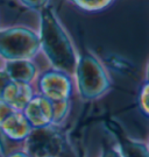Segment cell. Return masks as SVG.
Masks as SVG:
<instances>
[{"label":"cell","instance_id":"6da1fadb","mask_svg":"<svg viewBox=\"0 0 149 157\" xmlns=\"http://www.w3.org/2000/svg\"><path fill=\"white\" fill-rule=\"evenodd\" d=\"M40 43L57 71L64 73L76 71L78 59L71 42L49 8L43 10L41 15Z\"/></svg>","mask_w":149,"mask_h":157},{"label":"cell","instance_id":"7a4b0ae2","mask_svg":"<svg viewBox=\"0 0 149 157\" xmlns=\"http://www.w3.org/2000/svg\"><path fill=\"white\" fill-rule=\"evenodd\" d=\"M78 90L85 99H96L108 90L110 82L104 67L92 55H84L76 67Z\"/></svg>","mask_w":149,"mask_h":157},{"label":"cell","instance_id":"3957f363","mask_svg":"<svg viewBox=\"0 0 149 157\" xmlns=\"http://www.w3.org/2000/svg\"><path fill=\"white\" fill-rule=\"evenodd\" d=\"M40 39L28 29L15 28L0 32V55L12 61L33 57L40 48Z\"/></svg>","mask_w":149,"mask_h":157},{"label":"cell","instance_id":"277c9868","mask_svg":"<svg viewBox=\"0 0 149 157\" xmlns=\"http://www.w3.org/2000/svg\"><path fill=\"white\" fill-rule=\"evenodd\" d=\"M26 142V152L30 157H58L64 144L62 134L51 124L33 128Z\"/></svg>","mask_w":149,"mask_h":157},{"label":"cell","instance_id":"5b68a950","mask_svg":"<svg viewBox=\"0 0 149 157\" xmlns=\"http://www.w3.org/2000/svg\"><path fill=\"white\" fill-rule=\"evenodd\" d=\"M43 97L50 101L66 100L71 93V83L66 75L61 71H49L40 80Z\"/></svg>","mask_w":149,"mask_h":157},{"label":"cell","instance_id":"8992f818","mask_svg":"<svg viewBox=\"0 0 149 157\" xmlns=\"http://www.w3.org/2000/svg\"><path fill=\"white\" fill-rule=\"evenodd\" d=\"M23 109V115L33 128H42L53 124V102L45 97L32 98Z\"/></svg>","mask_w":149,"mask_h":157},{"label":"cell","instance_id":"52a82bcc","mask_svg":"<svg viewBox=\"0 0 149 157\" xmlns=\"http://www.w3.org/2000/svg\"><path fill=\"white\" fill-rule=\"evenodd\" d=\"M0 129L7 139L12 141L26 140L32 133L33 127L20 111H12L0 122Z\"/></svg>","mask_w":149,"mask_h":157},{"label":"cell","instance_id":"ba28073f","mask_svg":"<svg viewBox=\"0 0 149 157\" xmlns=\"http://www.w3.org/2000/svg\"><path fill=\"white\" fill-rule=\"evenodd\" d=\"M32 98L33 95L29 85L11 82L2 93L1 102L8 105L15 111L21 112Z\"/></svg>","mask_w":149,"mask_h":157},{"label":"cell","instance_id":"9c48e42d","mask_svg":"<svg viewBox=\"0 0 149 157\" xmlns=\"http://www.w3.org/2000/svg\"><path fill=\"white\" fill-rule=\"evenodd\" d=\"M6 72L10 76L12 82L21 83V84H29L35 77L36 69L29 59L23 61H12L8 62L6 67Z\"/></svg>","mask_w":149,"mask_h":157},{"label":"cell","instance_id":"30bf717a","mask_svg":"<svg viewBox=\"0 0 149 157\" xmlns=\"http://www.w3.org/2000/svg\"><path fill=\"white\" fill-rule=\"evenodd\" d=\"M120 149L122 157H149V149L140 142L126 140L120 144Z\"/></svg>","mask_w":149,"mask_h":157},{"label":"cell","instance_id":"8fae6325","mask_svg":"<svg viewBox=\"0 0 149 157\" xmlns=\"http://www.w3.org/2000/svg\"><path fill=\"white\" fill-rule=\"evenodd\" d=\"M53 102V122H58L65 117L68 112V101H51Z\"/></svg>","mask_w":149,"mask_h":157},{"label":"cell","instance_id":"7c38bea8","mask_svg":"<svg viewBox=\"0 0 149 157\" xmlns=\"http://www.w3.org/2000/svg\"><path fill=\"white\" fill-rule=\"evenodd\" d=\"M72 1L76 2L78 6L83 7L85 10H90V11L100 10L111 2V0H72Z\"/></svg>","mask_w":149,"mask_h":157},{"label":"cell","instance_id":"4fadbf2b","mask_svg":"<svg viewBox=\"0 0 149 157\" xmlns=\"http://www.w3.org/2000/svg\"><path fill=\"white\" fill-rule=\"evenodd\" d=\"M140 102H141V107L143 108L144 113L149 115V82L144 85L142 91H141Z\"/></svg>","mask_w":149,"mask_h":157},{"label":"cell","instance_id":"5bb4252c","mask_svg":"<svg viewBox=\"0 0 149 157\" xmlns=\"http://www.w3.org/2000/svg\"><path fill=\"white\" fill-rule=\"evenodd\" d=\"M12 80L10 78V76L7 75L6 70H2L0 71V101H1V98H2V93L5 89L7 87V85L11 83Z\"/></svg>","mask_w":149,"mask_h":157},{"label":"cell","instance_id":"9a60e30c","mask_svg":"<svg viewBox=\"0 0 149 157\" xmlns=\"http://www.w3.org/2000/svg\"><path fill=\"white\" fill-rule=\"evenodd\" d=\"M26 6L34 10H42L47 2V0H21Z\"/></svg>","mask_w":149,"mask_h":157},{"label":"cell","instance_id":"2e32d148","mask_svg":"<svg viewBox=\"0 0 149 157\" xmlns=\"http://www.w3.org/2000/svg\"><path fill=\"white\" fill-rule=\"evenodd\" d=\"M101 157H122L121 149L119 147H108L105 151L103 152Z\"/></svg>","mask_w":149,"mask_h":157},{"label":"cell","instance_id":"e0dca14e","mask_svg":"<svg viewBox=\"0 0 149 157\" xmlns=\"http://www.w3.org/2000/svg\"><path fill=\"white\" fill-rule=\"evenodd\" d=\"M7 157H30L29 155H28L26 151H17V152H12V154H10Z\"/></svg>","mask_w":149,"mask_h":157},{"label":"cell","instance_id":"ac0fdd59","mask_svg":"<svg viewBox=\"0 0 149 157\" xmlns=\"http://www.w3.org/2000/svg\"><path fill=\"white\" fill-rule=\"evenodd\" d=\"M147 80L149 82V65H148V71H147Z\"/></svg>","mask_w":149,"mask_h":157}]
</instances>
